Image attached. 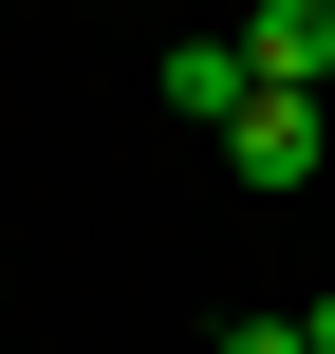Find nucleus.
Here are the masks:
<instances>
[{
    "mask_svg": "<svg viewBox=\"0 0 335 354\" xmlns=\"http://www.w3.org/2000/svg\"><path fill=\"white\" fill-rule=\"evenodd\" d=\"M298 336H317V354H335V299H317V317H298Z\"/></svg>",
    "mask_w": 335,
    "mask_h": 354,
    "instance_id": "obj_5",
    "label": "nucleus"
},
{
    "mask_svg": "<svg viewBox=\"0 0 335 354\" xmlns=\"http://www.w3.org/2000/svg\"><path fill=\"white\" fill-rule=\"evenodd\" d=\"M149 93H168L186 131H224V112H242L261 75H242V37H168V56H149Z\"/></svg>",
    "mask_w": 335,
    "mask_h": 354,
    "instance_id": "obj_3",
    "label": "nucleus"
},
{
    "mask_svg": "<svg viewBox=\"0 0 335 354\" xmlns=\"http://www.w3.org/2000/svg\"><path fill=\"white\" fill-rule=\"evenodd\" d=\"M224 354H317V336H298V317H224Z\"/></svg>",
    "mask_w": 335,
    "mask_h": 354,
    "instance_id": "obj_4",
    "label": "nucleus"
},
{
    "mask_svg": "<svg viewBox=\"0 0 335 354\" xmlns=\"http://www.w3.org/2000/svg\"><path fill=\"white\" fill-rule=\"evenodd\" d=\"M317 93H242V112H224V168H242V187H317Z\"/></svg>",
    "mask_w": 335,
    "mask_h": 354,
    "instance_id": "obj_1",
    "label": "nucleus"
},
{
    "mask_svg": "<svg viewBox=\"0 0 335 354\" xmlns=\"http://www.w3.org/2000/svg\"><path fill=\"white\" fill-rule=\"evenodd\" d=\"M242 75L261 93H335V0H261L242 19Z\"/></svg>",
    "mask_w": 335,
    "mask_h": 354,
    "instance_id": "obj_2",
    "label": "nucleus"
}]
</instances>
